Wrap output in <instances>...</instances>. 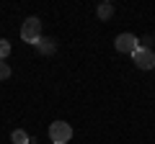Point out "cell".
<instances>
[{"mask_svg":"<svg viewBox=\"0 0 155 144\" xmlns=\"http://www.w3.org/2000/svg\"><path fill=\"white\" fill-rule=\"evenodd\" d=\"M21 39L26 41V44H36V41L41 39V21H39L36 16H28L26 21H23V26H21Z\"/></svg>","mask_w":155,"mask_h":144,"instance_id":"1","label":"cell"},{"mask_svg":"<svg viewBox=\"0 0 155 144\" xmlns=\"http://www.w3.org/2000/svg\"><path fill=\"white\" fill-rule=\"evenodd\" d=\"M49 139L52 144H67L72 139V126L67 121H54L49 126Z\"/></svg>","mask_w":155,"mask_h":144,"instance_id":"2","label":"cell"},{"mask_svg":"<svg viewBox=\"0 0 155 144\" xmlns=\"http://www.w3.org/2000/svg\"><path fill=\"white\" fill-rule=\"evenodd\" d=\"M114 46H116V52H122V54H134V52L140 49V39L134 33H119L114 39Z\"/></svg>","mask_w":155,"mask_h":144,"instance_id":"3","label":"cell"},{"mask_svg":"<svg viewBox=\"0 0 155 144\" xmlns=\"http://www.w3.org/2000/svg\"><path fill=\"white\" fill-rule=\"evenodd\" d=\"M132 59H134V64L140 67V70H153L155 67V54H153V49H137L132 54Z\"/></svg>","mask_w":155,"mask_h":144,"instance_id":"4","label":"cell"},{"mask_svg":"<svg viewBox=\"0 0 155 144\" xmlns=\"http://www.w3.org/2000/svg\"><path fill=\"white\" fill-rule=\"evenodd\" d=\"M34 46H36L39 54H54V52H57V41L54 39H39Z\"/></svg>","mask_w":155,"mask_h":144,"instance_id":"5","label":"cell"},{"mask_svg":"<svg viewBox=\"0 0 155 144\" xmlns=\"http://www.w3.org/2000/svg\"><path fill=\"white\" fill-rule=\"evenodd\" d=\"M96 13H98V21H109V18L114 16V5H111V3H101Z\"/></svg>","mask_w":155,"mask_h":144,"instance_id":"6","label":"cell"},{"mask_svg":"<svg viewBox=\"0 0 155 144\" xmlns=\"http://www.w3.org/2000/svg\"><path fill=\"white\" fill-rule=\"evenodd\" d=\"M11 144H28V136L23 129H16V131L11 134Z\"/></svg>","mask_w":155,"mask_h":144,"instance_id":"7","label":"cell"},{"mask_svg":"<svg viewBox=\"0 0 155 144\" xmlns=\"http://www.w3.org/2000/svg\"><path fill=\"white\" fill-rule=\"evenodd\" d=\"M8 54H11V41H8V39H0V62H5Z\"/></svg>","mask_w":155,"mask_h":144,"instance_id":"8","label":"cell"},{"mask_svg":"<svg viewBox=\"0 0 155 144\" xmlns=\"http://www.w3.org/2000/svg\"><path fill=\"white\" fill-rule=\"evenodd\" d=\"M11 77V67H8V62H0V80H8Z\"/></svg>","mask_w":155,"mask_h":144,"instance_id":"9","label":"cell"}]
</instances>
